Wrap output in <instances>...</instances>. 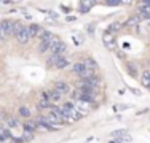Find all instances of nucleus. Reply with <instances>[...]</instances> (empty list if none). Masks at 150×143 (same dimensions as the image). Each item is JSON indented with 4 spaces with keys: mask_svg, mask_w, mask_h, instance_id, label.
Masks as SVG:
<instances>
[{
    "mask_svg": "<svg viewBox=\"0 0 150 143\" xmlns=\"http://www.w3.org/2000/svg\"><path fill=\"white\" fill-rule=\"evenodd\" d=\"M5 127L8 129V132H10V135H11L13 140H18L24 132L23 124H21L16 118H6L5 119Z\"/></svg>",
    "mask_w": 150,
    "mask_h": 143,
    "instance_id": "f257e3e1",
    "label": "nucleus"
},
{
    "mask_svg": "<svg viewBox=\"0 0 150 143\" xmlns=\"http://www.w3.org/2000/svg\"><path fill=\"white\" fill-rule=\"evenodd\" d=\"M61 107H62L64 113L67 114V118L70 119V123L81 119V116H83V114H81V113L77 110V107H75V103H74V102H66L64 105H61Z\"/></svg>",
    "mask_w": 150,
    "mask_h": 143,
    "instance_id": "f03ea898",
    "label": "nucleus"
},
{
    "mask_svg": "<svg viewBox=\"0 0 150 143\" xmlns=\"http://www.w3.org/2000/svg\"><path fill=\"white\" fill-rule=\"evenodd\" d=\"M15 37H16V40L21 43V45H27L30 40V37H29V32H27V27H24L23 24H19V22H16V26H15Z\"/></svg>",
    "mask_w": 150,
    "mask_h": 143,
    "instance_id": "7ed1b4c3",
    "label": "nucleus"
},
{
    "mask_svg": "<svg viewBox=\"0 0 150 143\" xmlns=\"http://www.w3.org/2000/svg\"><path fill=\"white\" fill-rule=\"evenodd\" d=\"M72 72L75 75H78V76L83 80V78H90V76H94V70L88 69L86 65H85L83 62H77L72 65Z\"/></svg>",
    "mask_w": 150,
    "mask_h": 143,
    "instance_id": "20e7f679",
    "label": "nucleus"
},
{
    "mask_svg": "<svg viewBox=\"0 0 150 143\" xmlns=\"http://www.w3.org/2000/svg\"><path fill=\"white\" fill-rule=\"evenodd\" d=\"M15 26H16V22L11 19L0 21V35H2V38H6L8 35L15 34Z\"/></svg>",
    "mask_w": 150,
    "mask_h": 143,
    "instance_id": "39448f33",
    "label": "nucleus"
},
{
    "mask_svg": "<svg viewBox=\"0 0 150 143\" xmlns=\"http://www.w3.org/2000/svg\"><path fill=\"white\" fill-rule=\"evenodd\" d=\"M102 84V81L98 76H90V78H83L78 83V88H88V89H98Z\"/></svg>",
    "mask_w": 150,
    "mask_h": 143,
    "instance_id": "423d86ee",
    "label": "nucleus"
},
{
    "mask_svg": "<svg viewBox=\"0 0 150 143\" xmlns=\"http://www.w3.org/2000/svg\"><path fill=\"white\" fill-rule=\"evenodd\" d=\"M75 107H77V110L80 111L81 114H85V113H88V111H91V108H93V103L91 102H88V100H83V99H75Z\"/></svg>",
    "mask_w": 150,
    "mask_h": 143,
    "instance_id": "0eeeda50",
    "label": "nucleus"
},
{
    "mask_svg": "<svg viewBox=\"0 0 150 143\" xmlns=\"http://www.w3.org/2000/svg\"><path fill=\"white\" fill-rule=\"evenodd\" d=\"M102 41H104V46L109 51H113L115 49V37H113V34L110 30H107V32H104V35H102Z\"/></svg>",
    "mask_w": 150,
    "mask_h": 143,
    "instance_id": "6e6552de",
    "label": "nucleus"
},
{
    "mask_svg": "<svg viewBox=\"0 0 150 143\" xmlns=\"http://www.w3.org/2000/svg\"><path fill=\"white\" fill-rule=\"evenodd\" d=\"M43 95H45V97L48 99L51 103L59 102V100L62 99V94H61L59 91H56V89H53V91H48V92H43Z\"/></svg>",
    "mask_w": 150,
    "mask_h": 143,
    "instance_id": "1a4fd4ad",
    "label": "nucleus"
},
{
    "mask_svg": "<svg viewBox=\"0 0 150 143\" xmlns=\"http://www.w3.org/2000/svg\"><path fill=\"white\" fill-rule=\"evenodd\" d=\"M62 56L64 54H50V57L46 59V65L51 67V69H56L58 64H59V60L62 59Z\"/></svg>",
    "mask_w": 150,
    "mask_h": 143,
    "instance_id": "9d476101",
    "label": "nucleus"
},
{
    "mask_svg": "<svg viewBox=\"0 0 150 143\" xmlns=\"http://www.w3.org/2000/svg\"><path fill=\"white\" fill-rule=\"evenodd\" d=\"M54 89H56V91H59L62 95L64 94H69V92H70V86L67 84V83H64V81H58V83L54 84Z\"/></svg>",
    "mask_w": 150,
    "mask_h": 143,
    "instance_id": "9b49d317",
    "label": "nucleus"
},
{
    "mask_svg": "<svg viewBox=\"0 0 150 143\" xmlns=\"http://www.w3.org/2000/svg\"><path fill=\"white\" fill-rule=\"evenodd\" d=\"M42 27L37 26V24H30L29 27H27V32H29V37L34 38V37H38V34H40Z\"/></svg>",
    "mask_w": 150,
    "mask_h": 143,
    "instance_id": "f8f14e48",
    "label": "nucleus"
},
{
    "mask_svg": "<svg viewBox=\"0 0 150 143\" xmlns=\"http://www.w3.org/2000/svg\"><path fill=\"white\" fill-rule=\"evenodd\" d=\"M139 16L141 18H145V19H150V6L149 5H141L137 10Z\"/></svg>",
    "mask_w": 150,
    "mask_h": 143,
    "instance_id": "ddd939ff",
    "label": "nucleus"
},
{
    "mask_svg": "<svg viewBox=\"0 0 150 143\" xmlns=\"http://www.w3.org/2000/svg\"><path fill=\"white\" fill-rule=\"evenodd\" d=\"M141 21H142V18L139 16V14H137V16H131L129 19L126 21V26H128V27H139Z\"/></svg>",
    "mask_w": 150,
    "mask_h": 143,
    "instance_id": "4468645a",
    "label": "nucleus"
},
{
    "mask_svg": "<svg viewBox=\"0 0 150 143\" xmlns=\"http://www.w3.org/2000/svg\"><path fill=\"white\" fill-rule=\"evenodd\" d=\"M18 113H19V116L24 118V119H29L30 118V108L27 105H21L19 110H18Z\"/></svg>",
    "mask_w": 150,
    "mask_h": 143,
    "instance_id": "2eb2a0df",
    "label": "nucleus"
},
{
    "mask_svg": "<svg viewBox=\"0 0 150 143\" xmlns=\"http://www.w3.org/2000/svg\"><path fill=\"white\" fill-rule=\"evenodd\" d=\"M141 83L145 86V88H150V70H144L141 75Z\"/></svg>",
    "mask_w": 150,
    "mask_h": 143,
    "instance_id": "dca6fc26",
    "label": "nucleus"
},
{
    "mask_svg": "<svg viewBox=\"0 0 150 143\" xmlns=\"http://www.w3.org/2000/svg\"><path fill=\"white\" fill-rule=\"evenodd\" d=\"M80 3H81V11H88L94 6L96 0H80Z\"/></svg>",
    "mask_w": 150,
    "mask_h": 143,
    "instance_id": "f3484780",
    "label": "nucleus"
},
{
    "mask_svg": "<svg viewBox=\"0 0 150 143\" xmlns=\"http://www.w3.org/2000/svg\"><path fill=\"white\" fill-rule=\"evenodd\" d=\"M85 65H86L88 67V69H91V70H96V69H98V64H96L94 62V60H93V59H86V60H85Z\"/></svg>",
    "mask_w": 150,
    "mask_h": 143,
    "instance_id": "a211bd4d",
    "label": "nucleus"
},
{
    "mask_svg": "<svg viewBox=\"0 0 150 143\" xmlns=\"http://www.w3.org/2000/svg\"><path fill=\"white\" fill-rule=\"evenodd\" d=\"M133 3V0H118V5H129Z\"/></svg>",
    "mask_w": 150,
    "mask_h": 143,
    "instance_id": "6ab92c4d",
    "label": "nucleus"
},
{
    "mask_svg": "<svg viewBox=\"0 0 150 143\" xmlns=\"http://www.w3.org/2000/svg\"><path fill=\"white\" fill-rule=\"evenodd\" d=\"M107 5H118V0H104Z\"/></svg>",
    "mask_w": 150,
    "mask_h": 143,
    "instance_id": "aec40b11",
    "label": "nucleus"
},
{
    "mask_svg": "<svg viewBox=\"0 0 150 143\" xmlns=\"http://www.w3.org/2000/svg\"><path fill=\"white\" fill-rule=\"evenodd\" d=\"M118 26H120V24H117V22H115V24H112V26H110V27H109V30H110V32H113V30H117V27H118Z\"/></svg>",
    "mask_w": 150,
    "mask_h": 143,
    "instance_id": "412c9836",
    "label": "nucleus"
},
{
    "mask_svg": "<svg viewBox=\"0 0 150 143\" xmlns=\"http://www.w3.org/2000/svg\"><path fill=\"white\" fill-rule=\"evenodd\" d=\"M3 41V38H2V35H0V43H2Z\"/></svg>",
    "mask_w": 150,
    "mask_h": 143,
    "instance_id": "4be33fe9",
    "label": "nucleus"
},
{
    "mask_svg": "<svg viewBox=\"0 0 150 143\" xmlns=\"http://www.w3.org/2000/svg\"><path fill=\"white\" fill-rule=\"evenodd\" d=\"M149 119H150V114H149Z\"/></svg>",
    "mask_w": 150,
    "mask_h": 143,
    "instance_id": "5701e85b",
    "label": "nucleus"
}]
</instances>
